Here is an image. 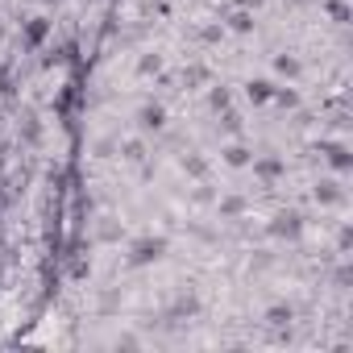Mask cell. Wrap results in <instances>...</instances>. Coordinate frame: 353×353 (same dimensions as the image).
<instances>
[{
  "instance_id": "obj_3",
  "label": "cell",
  "mask_w": 353,
  "mask_h": 353,
  "mask_svg": "<svg viewBox=\"0 0 353 353\" xmlns=\"http://www.w3.org/2000/svg\"><path fill=\"white\" fill-rule=\"evenodd\" d=\"M75 104H79V79H67L63 88H59V100H54V112L71 125V112H75Z\"/></svg>"
},
{
  "instance_id": "obj_13",
  "label": "cell",
  "mask_w": 353,
  "mask_h": 353,
  "mask_svg": "<svg viewBox=\"0 0 353 353\" xmlns=\"http://www.w3.org/2000/svg\"><path fill=\"white\" fill-rule=\"evenodd\" d=\"M274 67H279L283 75H299V63H295V59H287V54H283V59H274Z\"/></svg>"
},
{
  "instance_id": "obj_15",
  "label": "cell",
  "mask_w": 353,
  "mask_h": 353,
  "mask_svg": "<svg viewBox=\"0 0 353 353\" xmlns=\"http://www.w3.org/2000/svg\"><path fill=\"white\" fill-rule=\"evenodd\" d=\"M328 13H332V17H336V21H341V26H345V21H349V9H345V5H341V0H332V5H328Z\"/></svg>"
},
{
  "instance_id": "obj_7",
  "label": "cell",
  "mask_w": 353,
  "mask_h": 353,
  "mask_svg": "<svg viewBox=\"0 0 353 353\" xmlns=\"http://www.w3.org/2000/svg\"><path fill=\"white\" fill-rule=\"evenodd\" d=\"M316 200H320V204H345V192H341L336 183H320V188H316Z\"/></svg>"
},
{
  "instance_id": "obj_1",
  "label": "cell",
  "mask_w": 353,
  "mask_h": 353,
  "mask_svg": "<svg viewBox=\"0 0 353 353\" xmlns=\"http://www.w3.org/2000/svg\"><path fill=\"white\" fill-rule=\"evenodd\" d=\"M166 254V237H141V241H133V250H129V266H150V262H158Z\"/></svg>"
},
{
  "instance_id": "obj_16",
  "label": "cell",
  "mask_w": 353,
  "mask_h": 353,
  "mask_svg": "<svg viewBox=\"0 0 353 353\" xmlns=\"http://www.w3.org/2000/svg\"><path fill=\"white\" fill-rule=\"evenodd\" d=\"M208 104H212V108H225V104H229V92H225V88H221V92H212V100H208Z\"/></svg>"
},
{
  "instance_id": "obj_8",
  "label": "cell",
  "mask_w": 353,
  "mask_h": 353,
  "mask_svg": "<svg viewBox=\"0 0 353 353\" xmlns=\"http://www.w3.org/2000/svg\"><path fill=\"white\" fill-rule=\"evenodd\" d=\"M254 170H258L262 179L270 183V179H279V170H283V162H279V158H262V162H254Z\"/></svg>"
},
{
  "instance_id": "obj_10",
  "label": "cell",
  "mask_w": 353,
  "mask_h": 353,
  "mask_svg": "<svg viewBox=\"0 0 353 353\" xmlns=\"http://www.w3.org/2000/svg\"><path fill=\"white\" fill-rule=\"evenodd\" d=\"M225 162H229V166H245V162H250V150H245V145H229V150H225Z\"/></svg>"
},
{
  "instance_id": "obj_11",
  "label": "cell",
  "mask_w": 353,
  "mask_h": 353,
  "mask_svg": "<svg viewBox=\"0 0 353 353\" xmlns=\"http://www.w3.org/2000/svg\"><path fill=\"white\" fill-rule=\"evenodd\" d=\"M266 320H270L274 328H283V324H291V307H270V312H266Z\"/></svg>"
},
{
  "instance_id": "obj_2",
  "label": "cell",
  "mask_w": 353,
  "mask_h": 353,
  "mask_svg": "<svg viewBox=\"0 0 353 353\" xmlns=\"http://www.w3.org/2000/svg\"><path fill=\"white\" fill-rule=\"evenodd\" d=\"M46 38H50V21H46V17H30V21L21 26V46H26V50H38Z\"/></svg>"
},
{
  "instance_id": "obj_12",
  "label": "cell",
  "mask_w": 353,
  "mask_h": 353,
  "mask_svg": "<svg viewBox=\"0 0 353 353\" xmlns=\"http://www.w3.org/2000/svg\"><path fill=\"white\" fill-rule=\"evenodd\" d=\"M229 26H233L237 34H245V30L254 26V17H250V13H233V17H229Z\"/></svg>"
},
{
  "instance_id": "obj_14",
  "label": "cell",
  "mask_w": 353,
  "mask_h": 353,
  "mask_svg": "<svg viewBox=\"0 0 353 353\" xmlns=\"http://www.w3.org/2000/svg\"><path fill=\"white\" fill-rule=\"evenodd\" d=\"M270 100H279L283 108H295V100H299V96H295V92H283V88H274V96H270Z\"/></svg>"
},
{
  "instance_id": "obj_17",
  "label": "cell",
  "mask_w": 353,
  "mask_h": 353,
  "mask_svg": "<svg viewBox=\"0 0 353 353\" xmlns=\"http://www.w3.org/2000/svg\"><path fill=\"white\" fill-rule=\"evenodd\" d=\"M225 129L237 133V129H241V117H237V112H225Z\"/></svg>"
},
{
  "instance_id": "obj_5",
  "label": "cell",
  "mask_w": 353,
  "mask_h": 353,
  "mask_svg": "<svg viewBox=\"0 0 353 353\" xmlns=\"http://www.w3.org/2000/svg\"><path fill=\"white\" fill-rule=\"evenodd\" d=\"M137 121H141V129H162V121H166V112H162L158 104H145Z\"/></svg>"
},
{
  "instance_id": "obj_18",
  "label": "cell",
  "mask_w": 353,
  "mask_h": 353,
  "mask_svg": "<svg viewBox=\"0 0 353 353\" xmlns=\"http://www.w3.org/2000/svg\"><path fill=\"white\" fill-rule=\"evenodd\" d=\"M237 5H250V0H237Z\"/></svg>"
},
{
  "instance_id": "obj_4",
  "label": "cell",
  "mask_w": 353,
  "mask_h": 353,
  "mask_svg": "<svg viewBox=\"0 0 353 353\" xmlns=\"http://www.w3.org/2000/svg\"><path fill=\"white\" fill-rule=\"evenodd\" d=\"M299 212H279L274 216V225H270V233H279V237H299Z\"/></svg>"
},
{
  "instance_id": "obj_9",
  "label": "cell",
  "mask_w": 353,
  "mask_h": 353,
  "mask_svg": "<svg viewBox=\"0 0 353 353\" xmlns=\"http://www.w3.org/2000/svg\"><path fill=\"white\" fill-rule=\"evenodd\" d=\"M274 96V83H266V79H258V83H250V100L254 104H266Z\"/></svg>"
},
{
  "instance_id": "obj_6",
  "label": "cell",
  "mask_w": 353,
  "mask_h": 353,
  "mask_svg": "<svg viewBox=\"0 0 353 353\" xmlns=\"http://www.w3.org/2000/svg\"><path fill=\"white\" fill-rule=\"evenodd\" d=\"M324 154H328V162H332L336 170H349V166H353L349 150H345V145H336V141H332V145H324Z\"/></svg>"
}]
</instances>
